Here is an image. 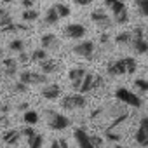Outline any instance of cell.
Here are the masks:
<instances>
[{
    "mask_svg": "<svg viewBox=\"0 0 148 148\" xmlns=\"http://www.w3.org/2000/svg\"><path fill=\"white\" fill-rule=\"evenodd\" d=\"M138 70V63L134 58H120L117 61H110L106 64V73L112 77H119V75H132V73Z\"/></svg>",
    "mask_w": 148,
    "mask_h": 148,
    "instance_id": "1",
    "label": "cell"
},
{
    "mask_svg": "<svg viewBox=\"0 0 148 148\" xmlns=\"http://www.w3.org/2000/svg\"><path fill=\"white\" fill-rule=\"evenodd\" d=\"M73 138H75L79 148H101L103 146V139L99 136L89 134L84 127H77L73 131Z\"/></svg>",
    "mask_w": 148,
    "mask_h": 148,
    "instance_id": "2",
    "label": "cell"
},
{
    "mask_svg": "<svg viewBox=\"0 0 148 148\" xmlns=\"http://www.w3.org/2000/svg\"><path fill=\"white\" fill-rule=\"evenodd\" d=\"M115 98H117L120 103H125V105H129V106H132V108H141V106H143V99H141L136 92H132V91H129V89H125V87H119V89L115 91Z\"/></svg>",
    "mask_w": 148,
    "mask_h": 148,
    "instance_id": "3",
    "label": "cell"
},
{
    "mask_svg": "<svg viewBox=\"0 0 148 148\" xmlns=\"http://www.w3.org/2000/svg\"><path fill=\"white\" fill-rule=\"evenodd\" d=\"M103 77L101 75H96V73H86L82 82H80V87H79V92L86 94V92H91L94 89H99L103 86Z\"/></svg>",
    "mask_w": 148,
    "mask_h": 148,
    "instance_id": "4",
    "label": "cell"
},
{
    "mask_svg": "<svg viewBox=\"0 0 148 148\" xmlns=\"http://www.w3.org/2000/svg\"><path fill=\"white\" fill-rule=\"evenodd\" d=\"M87 105V99L84 98L82 92H73V94H66L61 99V106L64 110H80Z\"/></svg>",
    "mask_w": 148,
    "mask_h": 148,
    "instance_id": "5",
    "label": "cell"
},
{
    "mask_svg": "<svg viewBox=\"0 0 148 148\" xmlns=\"http://www.w3.org/2000/svg\"><path fill=\"white\" fill-rule=\"evenodd\" d=\"M47 124L52 131H64L70 125V119L54 110H47Z\"/></svg>",
    "mask_w": 148,
    "mask_h": 148,
    "instance_id": "6",
    "label": "cell"
},
{
    "mask_svg": "<svg viewBox=\"0 0 148 148\" xmlns=\"http://www.w3.org/2000/svg\"><path fill=\"white\" fill-rule=\"evenodd\" d=\"M19 80L25 82L26 86H37V84H47V75L45 73H37L32 70H25L19 73Z\"/></svg>",
    "mask_w": 148,
    "mask_h": 148,
    "instance_id": "7",
    "label": "cell"
},
{
    "mask_svg": "<svg viewBox=\"0 0 148 148\" xmlns=\"http://www.w3.org/2000/svg\"><path fill=\"white\" fill-rule=\"evenodd\" d=\"M94 51H96V45L92 40H82L77 45H73V54H77L84 59H92Z\"/></svg>",
    "mask_w": 148,
    "mask_h": 148,
    "instance_id": "8",
    "label": "cell"
},
{
    "mask_svg": "<svg viewBox=\"0 0 148 148\" xmlns=\"http://www.w3.org/2000/svg\"><path fill=\"white\" fill-rule=\"evenodd\" d=\"M91 21H92L96 26L103 28V30H108V28L112 26V18L108 16V12H106L105 9H96V11H92V12H91Z\"/></svg>",
    "mask_w": 148,
    "mask_h": 148,
    "instance_id": "9",
    "label": "cell"
},
{
    "mask_svg": "<svg viewBox=\"0 0 148 148\" xmlns=\"http://www.w3.org/2000/svg\"><path fill=\"white\" fill-rule=\"evenodd\" d=\"M86 33H87V30L80 23H70V25L64 26V37L71 38V40H80V38L86 37Z\"/></svg>",
    "mask_w": 148,
    "mask_h": 148,
    "instance_id": "10",
    "label": "cell"
},
{
    "mask_svg": "<svg viewBox=\"0 0 148 148\" xmlns=\"http://www.w3.org/2000/svg\"><path fill=\"white\" fill-rule=\"evenodd\" d=\"M86 73H87V71H86V68H82V66H75V68H71V70L68 71V79H70L71 87L75 89V91H79L80 82H82V79H84Z\"/></svg>",
    "mask_w": 148,
    "mask_h": 148,
    "instance_id": "11",
    "label": "cell"
},
{
    "mask_svg": "<svg viewBox=\"0 0 148 148\" xmlns=\"http://www.w3.org/2000/svg\"><path fill=\"white\" fill-rule=\"evenodd\" d=\"M129 45L132 47V51L136 54H146L148 52V40L145 38V35L143 37H132Z\"/></svg>",
    "mask_w": 148,
    "mask_h": 148,
    "instance_id": "12",
    "label": "cell"
},
{
    "mask_svg": "<svg viewBox=\"0 0 148 148\" xmlns=\"http://www.w3.org/2000/svg\"><path fill=\"white\" fill-rule=\"evenodd\" d=\"M59 68H61V64H59V61H56V59H49V58H45L44 61H40V70H42V73H45V75H51V73H58Z\"/></svg>",
    "mask_w": 148,
    "mask_h": 148,
    "instance_id": "13",
    "label": "cell"
},
{
    "mask_svg": "<svg viewBox=\"0 0 148 148\" xmlns=\"http://www.w3.org/2000/svg\"><path fill=\"white\" fill-rule=\"evenodd\" d=\"M42 96L49 101H54L61 96V87L58 84H47L44 89H42Z\"/></svg>",
    "mask_w": 148,
    "mask_h": 148,
    "instance_id": "14",
    "label": "cell"
},
{
    "mask_svg": "<svg viewBox=\"0 0 148 148\" xmlns=\"http://www.w3.org/2000/svg\"><path fill=\"white\" fill-rule=\"evenodd\" d=\"M40 44H42V49H45V51H47V49L54 51V49L59 47V40H58V37H56L54 33H45V35H42Z\"/></svg>",
    "mask_w": 148,
    "mask_h": 148,
    "instance_id": "15",
    "label": "cell"
},
{
    "mask_svg": "<svg viewBox=\"0 0 148 148\" xmlns=\"http://www.w3.org/2000/svg\"><path fill=\"white\" fill-rule=\"evenodd\" d=\"M19 139H21V132H19L18 129H7V131H4V134H2V141H4L5 145H18Z\"/></svg>",
    "mask_w": 148,
    "mask_h": 148,
    "instance_id": "16",
    "label": "cell"
},
{
    "mask_svg": "<svg viewBox=\"0 0 148 148\" xmlns=\"http://www.w3.org/2000/svg\"><path fill=\"white\" fill-rule=\"evenodd\" d=\"M105 7H106L108 11H112L113 16L127 9V5H125L124 0H105Z\"/></svg>",
    "mask_w": 148,
    "mask_h": 148,
    "instance_id": "17",
    "label": "cell"
},
{
    "mask_svg": "<svg viewBox=\"0 0 148 148\" xmlns=\"http://www.w3.org/2000/svg\"><path fill=\"white\" fill-rule=\"evenodd\" d=\"M4 75L5 77H14L16 73H18V61L14 58H7L4 59Z\"/></svg>",
    "mask_w": 148,
    "mask_h": 148,
    "instance_id": "18",
    "label": "cell"
},
{
    "mask_svg": "<svg viewBox=\"0 0 148 148\" xmlns=\"http://www.w3.org/2000/svg\"><path fill=\"white\" fill-rule=\"evenodd\" d=\"M61 18L58 16V12H56V7L52 5V7H49L47 9V12H45V18H44V21H45V25L47 26H54V25H58V21H59Z\"/></svg>",
    "mask_w": 148,
    "mask_h": 148,
    "instance_id": "19",
    "label": "cell"
},
{
    "mask_svg": "<svg viewBox=\"0 0 148 148\" xmlns=\"http://www.w3.org/2000/svg\"><path fill=\"white\" fill-rule=\"evenodd\" d=\"M28 146L30 148H42L44 146V138L38 132H33L32 136H28Z\"/></svg>",
    "mask_w": 148,
    "mask_h": 148,
    "instance_id": "20",
    "label": "cell"
},
{
    "mask_svg": "<svg viewBox=\"0 0 148 148\" xmlns=\"http://www.w3.org/2000/svg\"><path fill=\"white\" fill-rule=\"evenodd\" d=\"M134 139H136V143H138L139 146H148V132L143 131L141 127H138V131H136V134H134Z\"/></svg>",
    "mask_w": 148,
    "mask_h": 148,
    "instance_id": "21",
    "label": "cell"
},
{
    "mask_svg": "<svg viewBox=\"0 0 148 148\" xmlns=\"http://www.w3.org/2000/svg\"><path fill=\"white\" fill-rule=\"evenodd\" d=\"M21 18H23V21H26V23H32V21H37L38 19V11L37 9H25L23 11V14H21Z\"/></svg>",
    "mask_w": 148,
    "mask_h": 148,
    "instance_id": "22",
    "label": "cell"
},
{
    "mask_svg": "<svg viewBox=\"0 0 148 148\" xmlns=\"http://www.w3.org/2000/svg\"><path fill=\"white\" fill-rule=\"evenodd\" d=\"M131 40H132L131 32H120L119 35H115V42H117L119 45H129Z\"/></svg>",
    "mask_w": 148,
    "mask_h": 148,
    "instance_id": "23",
    "label": "cell"
},
{
    "mask_svg": "<svg viewBox=\"0 0 148 148\" xmlns=\"http://www.w3.org/2000/svg\"><path fill=\"white\" fill-rule=\"evenodd\" d=\"M23 120H25L28 125H35V124L38 122V113L33 112V110H26L25 115H23Z\"/></svg>",
    "mask_w": 148,
    "mask_h": 148,
    "instance_id": "24",
    "label": "cell"
},
{
    "mask_svg": "<svg viewBox=\"0 0 148 148\" xmlns=\"http://www.w3.org/2000/svg\"><path fill=\"white\" fill-rule=\"evenodd\" d=\"M47 58V51L45 49H35L30 56V61H35V63H40Z\"/></svg>",
    "mask_w": 148,
    "mask_h": 148,
    "instance_id": "25",
    "label": "cell"
},
{
    "mask_svg": "<svg viewBox=\"0 0 148 148\" xmlns=\"http://www.w3.org/2000/svg\"><path fill=\"white\" fill-rule=\"evenodd\" d=\"M11 23H14L12 21V16L5 9H0V30H2L4 26H7V25H11Z\"/></svg>",
    "mask_w": 148,
    "mask_h": 148,
    "instance_id": "26",
    "label": "cell"
},
{
    "mask_svg": "<svg viewBox=\"0 0 148 148\" xmlns=\"http://www.w3.org/2000/svg\"><path fill=\"white\" fill-rule=\"evenodd\" d=\"M54 7H56V12H58L59 18H68V16L71 14V9H70L66 4H56Z\"/></svg>",
    "mask_w": 148,
    "mask_h": 148,
    "instance_id": "27",
    "label": "cell"
},
{
    "mask_svg": "<svg viewBox=\"0 0 148 148\" xmlns=\"http://www.w3.org/2000/svg\"><path fill=\"white\" fill-rule=\"evenodd\" d=\"M134 4H136L139 14L145 16V18H148V0H134Z\"/></svg>",
    "mask_w": 148,
    "mask_h": 148,
    "instance_id": "28",
    "label": "cell"
},
{
    "mask_svg": "<svg viewBox=\"0 0 148 148\" xmlns=\"http://www.w3.org/2000/svg\"><path fill=\"white\" fill-rule=\"evenodd\" d=\"M113 21H115L117 25H125V23H129V11L125 9V11L115 14V16H113Z\"/></svg>",
    "mask_w": 148,
    "mask_h": 148,
    "instance_id": "29",
    "label": "cell"
},
{
    "mask_svg": "<svg viewBox=\"0 0 148 148\" xmlns=\"http://www.w3.org/2000/svg\"><path fill=\"white\" fill-rule=\"evenodd\" d=\"M9 49H11L12 52H21V51H25V42H23L21 38H14V40L9 44Z\"/></svg>",
    "mask_w": 148,
    "mask_h": 148,
    "instance_id": "30",
    "label": "cell"
},
{
    "mask_svg": "<svg viewBox=\"0 0 148 148\" xmlns=\"http://www.w3.org/2000/svg\"><path fill=\"white\" fill-rule=\"evenodd\" d=\"M134 87L139 89L141 92H148V80H145V79H136V80H134Z\"/></svg>",
    "mask_w": 148,
    "mask_h": 148,
    "instance_id": "31",
    "label": "cell"
},
{
    "mask_svg": "<svg viewBox=\"0 0 148 148\" xmlns=\"http://www.w3.org/2000/svg\"><path fill=\"white\" fill-rule=\"evenodd\" d=\"M51 148H70V145H68V141H66V139L59 138V139H54V141H52Z\"/></svg>",
    "mask_w": 148,
    "mask_h": 148,
    "instance_id": "32",
    "label": "cell"
},
{
    "mask_svg": "<svg viewBox=\"0 0 148 148\" xmlns=\"http://www.w3.org/2000/svg\"><path fill=\"white\" fill-rule=\"evenodd\" d=\"M26 91H28V86H26L25 82H21V80L14 86V92H18V94H23V92H26Z\"/></svg>",
    "mask_w": 148,
    "mask_h": 148,
    "instance_id": "33",
    "label": "cell"
},
{
    "mask_svg": "<svg viewBox=\"0 0 148 148\" xmlns=\"http://www.w3.org/2000/svg\"><path fill=\"white\" fill-rule=\"evenodd\" d=\"M18 61H19V63H23V64H26V63L30 61V56H28L25 51H21V52H19V58H18Z\"/></svg>",
    "mask_w": 148,
    "mask_h": 148,
    "instance_id": "34",
    "label": "cell"
},
{
    "mask_svg": "<svg viewBox=\"0 0 148 148\" xmlns=\"http://www.w3.org/2000/svg\"><path fill=\"white\" fill-rule=\"evenodd\" d=\"M139 127H141L143 131H146V132H148V117H143V119L139 120Z\"/></svg>",
    "mask_w": 148,
    "mask_h": 148,
    "instance_id": "35",
    "label": "cell"
},
{
    "mask_svg": "<svg viewBox=\"0 0 148 148\" xmlns=\"http://www.w3.org/2000/svg\"><path fill=\"white\" fill-rule=\"evenodd\" d=\"M77 5H89V4H92L94 0H73Z\"/></svg>",
    "mask_w": 148,
    "mask_h": 148,
    "instance_id": "36",
    "label": "cell"
},
{
    "mask_svg": "<svg viewBox=\"0 0 148 148\" xmlns=\"http://www.w3.org/2000/svg\"><path fill=\"white\" fill-rule=\"evenodd\" d=\"M23 7H26V9H30V7H33V4H35V0H23Z\"/></svg>",
    "mask_w": 148,
    "mask_h": 148,
    "instance_id": "37",
    "label": "cell"
},
{
    "mask_svg": "<svg viewBox=\"0 0 148 148\" xmlns=\"http://www.w3.org/2000/svg\"><path fill=\"white\" fill-rule=\"evenodd\" d=\"M9 105L5 103V105H2V106H0V115H7V112H9Z\"/></svg>",
    "mask_w": 148,
    "mask_h": 148,
    "instance_id": "38",
    "label": "cell"
},
{
    "mask_svg": "<svg viewBox=\"0 0 148 148\" xmlns=\"http://www.w3.org/2000/svg\"><path fill=\"white\" fill-rule=\"evenodd\" d=\"M99 42H101V44H108V42H110V37H108V33H103V35L99 37Z\"/></svg>",
    "mask_w": 148,
    "mask_h": 148,
    "instance_id": "39",
    "label": "cell"
},
{
    "mask_svg": "<svg viewBox=\"0 0 148 148\" xmlns=\"http://www.w3.org/2000/svg\"><path fill=\"white\" fill-rule=\"evenodd\" d=\"M18 110H28V103H21V105H18Z\"/></svg>",
    "mask_w": 148,
    "mask_h": 148,
    "instance_id": "40",
    "label": "cell"
},
{
    "mask_svg": "<svg viewBox=\"0 0 148 148\" xmlns=\"http://www.w3.org/2000/svg\"><path fill=\"white\" fill-rule=\"evenodd\" d=\"M4 2H5V4H9V2H14V0H4Z\"/></svg>",
    "mask_w": 148,
    "mask_h": 148,
    "instance_id": "41",
    "label": "cell"
},
{
    "mask_svg": "<svg viewBox=\"0 0 148 148\" xmlns=\"http://www.w3.org/2000/svg\"><path fill=\"white\" fill-rule=\"evenodd\" d=\"M115 148H124V146H115Z\"/></svg>",
    "mask_w": 148,
    "mask_h": 148,
    "instance_id": "42",
    "label": "cell"
}]
</instances>
